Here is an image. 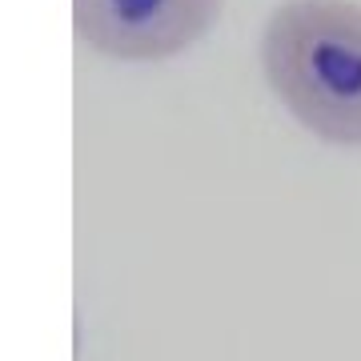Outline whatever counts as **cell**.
Masks as SVG:
<instances>
[{
	"label": "cell",
	"mask_w": 361,
	"mask_h": 361,
	"mask_svg": "<svg viewBox=\"0 0 361 361\" xmlns=\"http://www.w3.org/2000/svg\"><path fill=\"white\" fill-rule=\"evenodd\" d=\"M225 0H73L80 44L121 65H161L213 32Z\"/></svg>",
	"instance_id": "2"
},
{
	"label": "cell",
	"mask_w": 361,
	"mask_h": 361,
	"mask_svg": "<svg viewBox=\"0 0 361 361\" xmlns=\"http://www.w3.org/2000/svg\"><path fill=\"white\" fill-rule=\"evenodd\" d=\"M261 77L301 129L361 149V4L281 0L257 40Z\"/></svg>",
	"instance_id": "1"
}]
</instances>
